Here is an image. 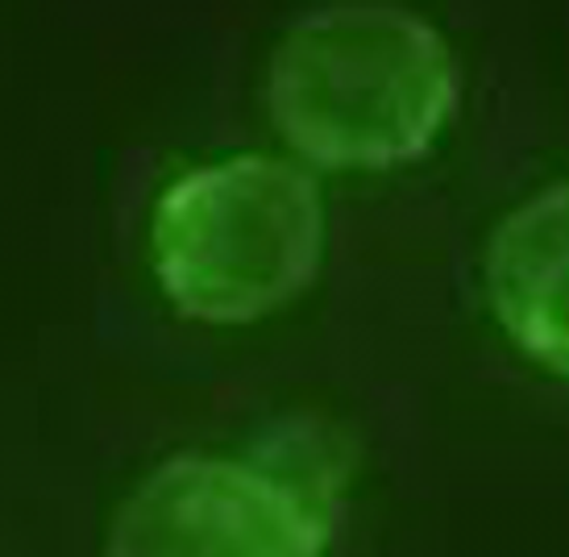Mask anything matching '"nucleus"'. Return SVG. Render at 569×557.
I'll return each instance as SVG.
<instances>
[{
    "mask_svg": "<svg viewBox=\"0 0 569 557\" xmlns=\"http://www.w3.org/2000/svg\"><path fill=\"white\" fill-rule=\"evenodd\" d=\"M458 105L445 33L391 4L300 17L267 63L270 121L325 171H391L428 155Z\"/></svg>",
    "mask_w": 569,
    "mask_h": 557,
    "instance_id": "obj_1",
    "label": "nucleus"
},
{
    "mask_svg": "<svg viewBox=\"0 0 569 557\" xmlns=\"http://www.w3.org/2000/svg\"><path fill=\"white\" fill-rule=\"evenodd\" d=\"M325 255L317 176L279 155L191 167L159 196L150 258L167 300L191 320L246 325L291 304Z\"/></svg>",
    "mask_w": 569,
    "mask_h": 557,
    "instance_id": "obj_2",
    "label": "nucleus"
},
{
    "mask_svg": "<svg viewBox=\"0 0 569 557\" xmlns=\"http://www.w3.org/2000/svg\"><path fill=\"white\" fill-rule=\"evenodd\" d=\"M337 533L303 516L246 458L179 454L126 495L104 557H332Z\"/></svg>",
    "mask_w": 569,
    "mask_h": 557,
    "instance_id": "obj_3",
    "label": "nucleus"
},
{
    "mask_svg": "<svg viewBox=\"0 0 569 557\" xmlns=\"http://www.w3.org/2000/svg\"><path fill=\"white\" fill-rule=\"evenodd\" d=\"M482 284L516 350L569 379V179L537 191L495 225Z\"/></svg>",
    "mask_w": 569,
    "mask_h": 557,
    "instance_id": "obj_4",
    "label": "nucleus"
},
{
    "mask_svg": "<svg viewBox=\"0 0 569 557\" xmlns=\"http://www.w3.org/2000/svg\"><path fill=\"white\" fill-rule=\"evenodd\" d=\"M241 458L320 528H341V511L358 470V441L346 425L317 412L283 416L262 437H253Z\"/></svg>",
    "mask_w": 569,
    "mask_h": 557,
    "instance_id": "obj_5",
    "label": "nucleus"
}]
</instances>
